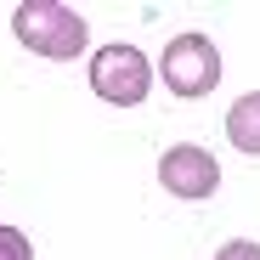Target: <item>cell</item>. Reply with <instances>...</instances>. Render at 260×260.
<instances>
[{
	"label": "cell",
	"mask_w": 260,
	"mask_h": 260,
	"mask_svg": "<svg viewBox=\"0 0 260 260\" xmlns=\"http://www.w3.org/2000/svg\"><path fill=\"white\" fill-rule=\"evenodd\" d=\"M215 260H260V243L254 238H232V243L215 249Z\"/></svg>",
	"instance_id": "52a82bcc"
},
{
	"label": "cell",
	"mask_w": 260,
	"mask_h": 260,
	"mask_svg": "<svg viewBox=\"0 0 260 260\" xmlns=\"http://www.w3.org/2000/svg\"><path fill=\"white\" fill-rule=\"evenodd\" d=\"M158 74H164V85L176 96L204 102L215 85H221V51H215L209 34H176L164 46V57H158Z\"/></svg>",
	"instance_id": "7a4b0ae2"
},
{
	"label": "cell",
	"mask_w": 260,
	"mask_h": 260,
	"mask_svg": "<svg viewBox=\"0 0 260 260\" xmlns=\"http://www.w3.org/2000/svg\"><path fill=\"white\" fill-rule=\"evenodd\" d=\"M158 187H164L170 198L204 204L215 187H221V164H215V153L198 147V142H176V147L158 158Z\"/></svg>",
	"instance_id": "277c9868"
},
{
	"label": "cell",
	"mask_w": 260,
	"mask_h": 260,
	"mask_svg": "<svg viewBox=\"0 0 260 260\" xmlns=\"http://www.w3.org/2000/svg\"><path fill=\"white\" fill-rule=\"evenodd\" d=\"M226 142H232L238 153L260 158V91H249V96H238V102L226 108Z\"/></svg>",
	"instance_id": "5b68a950"
},
{
	"label": "cell",
	"mask_w": 260,
	"mask_h": 260,
	"mask_svg": "<svg viewBox=\"0 0 260 260\" xmlns=\"http://www.w3.org/2000/svg\"><path fill=\"white\" fill-rule=\"evenodd\" d=\"M91 91L108 108H142L153 91V62L136 46H102L91 57Z\"/></svg>",
	"instance_id": "3957f363"
},
{
	"label": "cell",
	"mask_w": 260,
	"mask_h": 260,
	"mask_svg": "<svg viewBox=\"0 0 260 260\" xmlns=\"http://www.w3.org/2000/svg\"><path fill=\"white\" fill-rule=\"evenodd\" d=\"M0 260H34V243L17 226H0Z\"/></svg>",
	"instance_id": "8992f818"
},
{
	"label": "cell",
	"mask_w": 260,
	"mask_h": 260,
	"mask_svg": "<svg viewBox=\"0 0 260 260\" xmlns=\"http://www.w3.org/2000/svg\"><path fill=\"white\" fill-rule=\"evenodd\" d=\"M12 34L46 62H74L85 51V40H91L85 17L74 6H62V0H23L12 12Z\"/></svg>",
	"instance_id": "6da1fadb"
}]
</instances>
